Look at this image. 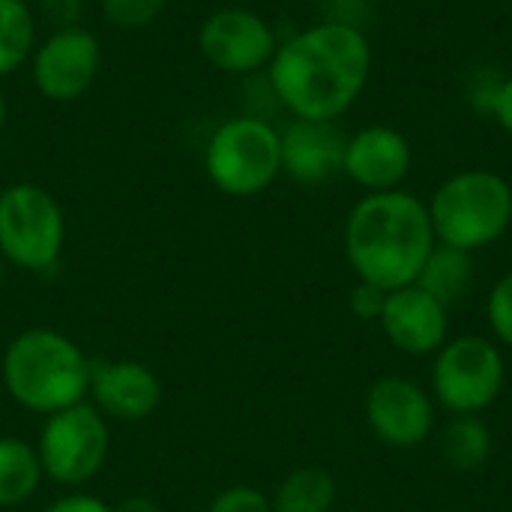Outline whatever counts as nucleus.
I'll list each match as a JSON object with an SVG mask.
<instances>
[{"label":"nucleus","mask_w":512,"mask_h":512,"mask_svg":"<svg viewBox=\"0 0 512 512\" xmlns=\"http://www.w3.org/2000/svg\"><path fill=\"white\" fill-rule=\"evenodd\" d=\"M369 72V36L351 21H321L279 42L267 84L294 117L336 120L360 99Z\"/></svg>","instance_id":"nucleus-1"},{"label":"nucleus","mask_w":512,"mask_h":512,"mask_svg":"<svg viewBox=\"0 0 512 512\" xmlns=\"http://www.w3.org/2000/svg\"><path fill=\"white\" fill-rule=\"evenodd\" d=\"M435 243L429 207L402 189L369 192L345 222V255L354 273L381 291L414 285Z\"/></svg>","instance_id":"nucleus-2"},{"label":"nucleus","mask_w":512,"mask_h":512,"mask_svg":"<svg viewBox=\"0 0 512 512\" xmlns=\"http://www.w3.org/2000/svg\"><path fill=\"white\" fill-rule=\"evenodd\" d=\"M93 360L60 330L30 327L9 339L0 357V381L9 399L39 417L87 402Z\"/></svg>","instance_id":"nucleus-3"},{"label":"nucleus","mask_w":512,"mask_h":512,"mask_svg":"<svg viewBox=\"0 0 512 512\" xmlns=\"http://www.w3.org/2000/svg\"><path fill=\"white\" fill-rule=\"evenodd\" d=\"M426 207L438 243L474 252L510 228L512 186L495 171L468 168L447 177Z\"/></svg>","instance_id":"nucleus-4"},{"label":"nucleus","mask_w":512,"mask_h":512,"mask_svg":"<svg viewBox=\"0 0 512 512\" xmlns=\"http://www.w3.org/2000/svg\"><path fill=\"white\" fill-rule=\"evenodd\" d=\"M204 174L231 198L261 195L282 174L279 129L258 114L219 123L204 147Z\"/></svg>","instance_id":"nucleus-5"},{"label":"nucleus","mask_w":512,"mask_h":512,"mask_svg":"<svg viewBox=\"0 0 512 512\" xmlns=\"http://www.w3.org/2000/svg\"><path fill=\"white\" fill-rule=\"evenodd\" d=\"M66 246L60 201L39 183H12L0 192V255L27 273H51Z\"/></svg>","instance_id":"nucleus-6"},{"label":"nucleus","mask_w":512,"mask_h":512,"mask_svg":"<svg viewBox=\"0 0 512 512\" xmlns=\"http://www.w3.org/2000/svg\"><path fill=\"white\" fill-rule=\"evenodd\" d=\"M33 447L51 483L66 489L87 486L105 468L111 450L108 420L90 402H78L45 417Z\"/></svg>","instance_id":"nucleus-7"},{"label":"nucleus","mask_w":512,"mask_h":512,"mask_svg":"<svg viewBox=\"0 0 512 512\" xmlns=\"http://www.w3.org/2000/svg\"><path fill=\"white\" fill-rule=\"evenodd\" d=\"M504 384V360L483 336H462L441 348L432 387L444 408L453 414H477L489 408Z\"/></svg>","instance_id":"nucleus-8"},{"label":"nucleus","mask_w":512,"mask_h":512,"mask_svg":"<svg viewBox=\"0 0 512 512\" xmlns=\"http://www.w3.org/2000/svg\"><path fill=\"white\" fill-rule=\"evenodd\" d=\"M201 57L228 75H252L267 69L279 39L264 15L246 6H222L201 21L198 30Z\"/></svg>","instance_id":"nucleus-9"},{"label":"nucleus","mask_w":512,"mask_h":512,"mask_svg":"<svg viewBox=\"0 0 512 512\" xmlns=\"http://www.w3.org/2000/svg\"><path fill=\"white\" fill-rule=\"evenodd\" d=\"M99 66H102L99 39L81 24L48 33L42 42H36L30 54L33 87L48 102L81 99L96 84Z\"/></svg>","instance_id":"nucleus-10"},{"label":"nucleus","mask_w":512,"mask_h":512,"mask_svg":"<svg viewBox=\"0 0 512 512\" xmlns=\"http://www.w3.org/2000/svg\"><path fill=\"white\" fill-rule=\"evenodd\" d=\"M162 381L141 360H99L90 375L87 402L117 423H141L162 405Z\"/></svg>","instance_id":"nucleus-11"},{"label":"nucleus","mask_w":512,"mask_h":512,"mask_svg":"<svg viewBox=\"0 0 512 512\" xmlns=\"http://www.w3.org/2000/svg\"><path fill=\"white\" fill-rule=\"evenodd\" d=\"M366 420L372 432L399 450L417 447L432 432V402L408 378H381L366 396Z\"/></svg>","instance_id":"nucleus-12"},{"label":"nucleus","mask_w":512,"mask_h":512,"mask_svg":"<svg viewBox=\"0 0 512 512\" xmlns=\"http://www.w3.org/2000/svg\"><path fill=\"white\" fill-rule=\"evenodd\" d=\"M411 144L393 126H363L345 141L342 174L369 192H390L411 171Z\"/></svg>","instance_id":"nucleus-13"},{"label":"nucleus","mask_w":512,"mask_h":512,"mask_svg":"<svg viewBox=\"0 0 512 512\" xmlns=\"http://www.w3.org/2000/svg\"><path fill=\"white\" fill-rule=\"evenodd\" d=\"M279 138H282V174H288L291 180L318 186L342 171L348 135L336 126V120L294 117L285 129H279Z\"/></svg>","instance_id":"nucleus-14"},{"label":"nucleus","mask_w":512,"mask_h":512,"mask_svg":"<svg viewBox=\"0 0 512 512\" xmlns=\"http://www.w3.org/2000/svg\"><path fill=\"white\" fill-rule=\"evenodd\" d=\"M381 327L387 339L405 354H432L447 336V306L417 285L387 291Z\"/></svg>","instance_id":"nucleus-15"},{"label":"nucleus","mask_w":512,"mask_h":512,"mask_svg":"<svg viewBox=\"0 0 512 512\" xmlns=\"http://www.w3.org/2000/svg\"><path fill=\"white\" fill-rule=\"evenodd\" d=\"M42 480L45 474L36 447L15 435H0V510L30 501L39 492Z\"/></svg>","instance_id":"nucleus-16"},{"label":"nucleus","mask_w":512,"mask_h":512,"mask_svg":"<svg viewBox=\"0 0 512 512\" xmlns=\"http://www.w3.org/2000/svg\"><path fill=\"white\" fill-rule=\"evenodd\" d=\"M471 279H474L471 252L435 243V249L429 252V258H426V264H423L414 285L423 288L429 297H435L441 306H450L471 288Z\"/></svg>","instance_id":"nucleus-17"},{"label":"nucleus","mask_w":512,"mask_h":512,"mask_svg":"<svg viewBox=\"0 0 512 512\" xmlns=\"http://www.w3.org/2000/svg\"><path fill=\"white\" fill-rule=\"evenodd\" d=\"M336 501V483L324 468H297L291 471L276 495L270 498L273 512H330Z\"/></svg>","instance_id":"nucleus-18"},{"label":"nucleus","mask_w":512,"mask_h":512,"mask_svg":"<svg viewBox=\"0 0 512 512\" xmlns=\"http://www.w3.org/2000/svg\"><path fill=\"white\" fill-rule=\"evenodd\" d=\"M36 48V15L27 0H0V78L21 69Z\"/></svg>","instance_id":"nucleus-19"},{"label":"nucleus","mask_w":512,"mask_h":512,"mask_svg":"<svg viewBox=\"0 0 512 512\" xmlns=\"http://www.w3.org/2000/svg\"><path fill=\"white\" fill-rule=\"evenodd\" d=\"M441 453L456 471H477L492 456V435L474 414H459L441 435Z\"/></svg>","instance_id":"nucleus-20"},{"label":"nucleus","mask_w":512,"mask_h":512,"mask_svg":"<svg viewBox=\"0 0 512 512\" xmlns=\"http://www.w3.org/2000/svg\"><path fill=\"white\" fill-rule=\"evenodd\" d=\"M168 0H102V15L111 27L141 30L165 12Z\"/></svg>","instance_id":"nucleus-21"},{"label":"nucleus","mask_w":512,"mask_h":512,"mask_svg":"<svg viewBox=\"0 0 512 512\" xmlns=\"http://www.w3.org/2000/svg\"><path fill=\"white\" fill-rule=\"evenodd\" d=\"M207 512H273V504L255 486H228L210 501Z\"/></svg>","instance_id":"nucleus-22"},{"label":"nucleus","mask_w":512,"mask_h":512,"mask_svg":"<svg viewBox=\"0 0 512 512\" xmlns=\"http://www.w3.org/2000/svg\"><path fill=\"white\" fill-rule=\"evenodd\" d=\"M489 321L501 342L512 348V273H507L489 297Z\"/></svg>","instance_id":"nucleus-23"},{"label":"nucleus","mask_w":512,"mask_h":512,"mask_svg":"<svg viewBox=\"0 0 512 512\" xmlns=\"http://www.w3.org/2000/svg\"><path fill=\"white\" fill-rule=\"evenodd\" d=\"M384 300H387V291H381L378 285H369V282H360L351 294V312L363 321L369 318H381L384 312Z\"/></svg>","instance_id":"nucleus-24"},{"label":"nucleus","mask_w":512,"mask_h":512,"mask_svg":"<svg viewBox=\"0 0 512 512\" xmlns=\"http://www.w3.org/2000/svg\"><path fill=\"white\" fill-rule=\"evenodd\" d=\"M42 512H117V507L87 492H69L54 498Z\"/></svg>","instance_id":"nucleus-25"},{"label":"nucleus","mask_w":512,"mask_h":512,"mask_svg":"<svg viewBox=\"0 0 512 512\" xmlns=\"http://www.w3.org/2000/svg\"><path fill=\"white\" fill-rule=\"evenodd\" d=\"M498 87H501V78H498V75H492V72H477V75L471 78V84H468V99L474 102L477 111L492 114Z\"/></svg>","instance_id":"nucleus-26"},{"label":"nucleus","mask_w":512,"mask_h":512,"mask_svg":"<svg viewBox=\"0 0 512 512\" xmlns=\"http://www.w3.org/2000/svg\"><path fill=\"white\" fill-rule=\"evenodd\" d=\"M42 15L54 24V30L60 27H75L84 9V0H39Z\"/></svg>","instance_id":"nucleus-27"},{"label":"nucleus","mask_w":512,"mask_h":512,"mask_svg":"<svg viewBox=\"0 0 512 512\" xmlns=\"http://www.w3.org/2000/svg\"><path fill=\"white\" fill-rule=\"evenodd\" d=\"M495 120L501 123V129L512 135V75L501 78V87H498V96H495V108H492Z\"/></svg>","instance_id":"nucleus-28"},{"label":"nucleus","mask_w":512,"mask_h":512,"mask_svg":"<svg viewBox=\"0 0 512 512\" xmlns=\"http://www.w3.org/2000/svg\"><path fill=\"white\" fill-rule=\"evenodd\" d=\"M117 512H159V507H156V501H150L144 495H132L117 504Z\"/></svg>","instance_id":"nucleus-29"},{"label":"nucleus","mask_w":512,"mask_h":512,"mask_svg":"<svg viewBox=\"0 0 512 512\" xmlns=\"http://www.w3.org/2000/svg\"><path fill=\"white\" fill-rule=\"evenodd\" d=\"M3 126H6V96L0 90V132H3Z\"/></svg>","instance_id":"nucleus-30"},{"label":"nucleus","mask_w":512,"mask_h":512,"mask_svg":"<svg viewBox=\"0 0 512 512\" xmlns=\"http://www.w3.org/2000/svg\"><path fill=\"white\" fill-rule=\"evenodd\" d=\"M3 279H6V261H3V255H0V288H3Z\"/></svg>","instance_id":"nucleus-31"}]
</instances>
